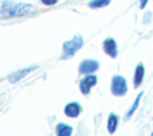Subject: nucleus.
Masks as SVG:
<instances>
[{
    "label": "nucleus",
    "mask_w": 153,
    "mask_h": 136,
    "mask_svg": "<svg viewBox=\"0 0 153 136\" xmlns=\"http://www.w3.org/2000/svg\"><path fill=\"white\" fill-rule=\"evenodd\" d=\"M55 130H56V134L59 136H69L73 132V128L68 124H65V123H59L56 125Z\"/></svg>",
    "instance_id": "11"
},
{
    "label": "nucleus",
    "mask_w": 153,
    "mask_h": 136,
    "mask_svg": "<svg viewBox=\"0 0 153 136\" xmlns=\"http://www.w3.org/2000/svg\"><path fill=\"white\" fill-rule=\"evenodd\" d=\"M141 97H142V93H139V95L135 98V100H134V103H133V105L128 109V111H127V113H126V119H129L133 115H134V112L136 111V109L139 107V104H140V100H141Z\"/></svg>",
    "instance_id": "12"
},
{
    "label": "nucleus",
    "mask_w": 153,
    "mask_h": 136,
    "mask_svg": "<svg viewBox=\"0 0 153 136\" xmlns=\"http://www.w3.org/2000/svg\"><path fill=\"white\" fill-rule=\"evenodd\" d=\"M45 6H50V5H55V4H57V1L59 0H41Z\"/></svg>",
    "instance_id": "14"
},
{
    "label": "nucleus",
    "mask_w": 153,
    "mask_h": 136,
    "mask_svg": "<svg viewBox=\"0 0 153 136\" xmlns=\"http://www.w3.org/2000/svg\"><path fill=\"white\" fill-rule=\"evenodd\" d=\"M99 68V63L96 60H84L80 64H79V73L81 74H91L93 72H96Z\"/></svg>",
    "instance_id": "5"
},
{
    "label": "nucleus",
    "mask_w": 153,
    "mask_h": 136,
    "mask_svg": "<svg viewBox=\"0 0 153 136\" xmlns=\"http://www.w3.org/2000/svg\"><path fill=\"white\" fill-rule=\"evenodd\" d=\"M35 68H36L35 66H31V67H26V68H23V69L18 70V72H14V73H12V74L8 76V80H10V82H12V84H14V82H18V81H19V80H22V79H23L25 75H27L30 72H32Z\"/></svg>",
    "instance_id": "8"
},
{
    "label": "nucleus",
    "mask_w": 153,
    "mask_h": 136,
    "mask_svg": "<svg viewBox=\"0 0 153 136\" xmlns=\"http://www.w3.org/2000/svg\"><path fill=\"white\" fill-rule=\"evenodd\" d=\"M145 76V67L142 63H139L135 68V73H134V87H139L142 84Z\"/></svg>",
    "instance_id": "9"
},
{
    "label": "nucleus",
    "mask_w": 153,
    "mask_h": 136,
    "mask_svg": "<svg viewBox=\"0 0 153 136\" xmlns=\"http://www.w3.org/2000/svg\"><path fill=\"white\" fill-rule=\"evenodd\" d=\"M111 0H92L90 1L88 6L92 7V8H99V7H105L110 4Z\"/></svg>",
    "instance_id": "13"
},
{
    "label": "nucleus",
    "mask_w": 153,
    "mask_h": 136,
    "mask_svg": "<svg viewBox=\"0 0 153 136\" xmlns=\"http://www.w3.org/2000/svg\"><path fill=\"white\" fill-rule=\"evenodd\" d=\"M82 43H84V39L80 35H75L72 39L65 42L62 45V50H63L62 58H68V57L73 56L82 47Z\"/></svg>",
    "instance_id": "2"
},
{
    "label": "nucleus",
    "mask_w": 153,
    "mask_h": 136,
    "mask_svg": "<svg viewBox=\"0 0 153 136\" xmlns=\"http://www.w3.org/2000/svg\"><path fill=\"white\" fill-rule=\"evenodd\" d=\"M97 84V76L94 74H87L79 82V88L82 94H88L91 88Z\"/></svg>",
    "instance_id": "4"
},
{
    "label": "nucleus",
    "mask_w": 153,
    "mask_h": 136,
    "mask_svg": "<svg viewBox=\"0 0 153 136\" xmlns=\"http://www.w3.org/2000/svg\"><path fill=\"white\" fill-rule=\"evenodd\" d=\"M81 111H82V107H81V105L78 101H71V103H68L65 106V110H63L65 115L67 117H69V118L78 117L81 113Z\"/></svg>",
    "instance_id": "6"
},
{
    "label": "nucleus",
    "mask_w": 153,
    "mask_h": 136,
    "mask_svg": "<svg viewBox=\"0 0 153 136\" xmlns=\"http://www.w3.org/2000/svg\"><path fill=\"white\" fill-rule=\"evenodd\" d=\"M118 122H120V118L115 113H110L109 117H108V123H106V129L110 134H114L118 126Z\"/></svg>",
    "instance_id": "10"
},
{
    "label": "nucleus",
    "mask_w": 153,
    "mask_h": 136,
    "mask_svg": "<svg viewBox=\"0 0 153 136\" xmlns=\"http://www.w3.org/2000/svg\"><path fill=\"white\" fill-rule=\"evenodd\" d=\"M127 81L122 75H115L111 80V93L114 95H124L127 93Z\"/></svg>",
    "instance_id": "3"
},
{
    "label": "nucleus",
    "mask_w": 153,
    "mask_h": 136,
    "mask_svg": "<svg viewBox=\"0 0 153 136\" xmlns=\"http://www.w3.org/2000/svg\"><path fill=\"white\" fill-rule=\"evenodd\" d=\"M152 135H153V132H152Z\"/></svg>",
    "instance_id": "16"
},
{
    "label": "nucleus",
    "mask_w": 153,
    "mask_h": 136,
    "mask_svg": "<svg viewBox=\"0 0 153 136\" xmlns=\"http://www.w3.org/2000/svg\"><path fill=\"white\" fill-rule=\"evenodd\" d=\"M147 2H148V0H140V8H145Z\"/></svg>",
    "instance_id": "15"
},
{
    "label": "nucleus",
    "mask_w": 153,
    "mask_h": 136,
    "mask_svg": "<svg viewBox=\"0 0 153 136\" xmlns=\"http://www.w3.org/2000/svg\"><path fill=\"white\" fill-rule=\"evenodd\" d=\"M103 50L105 51L106 55H109L110 57H116L117 56V43L114 38L108 37L104 39L103 42Z\"/></svg>",
    "instance_id": "7"
},
{
    "label": "nucleus",
    "mask_w": 153,
    "mask_h": 136,
    "mask_svg": "<svg viewBox=\"0 0 153 136\" xmlns=\"http://www.w3.org/2000/svg\"><path fill=\"white\" fill-rule=\"evenodd\" d=\"M32 11H35V7L31 4H25L14 0H5L2 1L0 13L4 18H12L29 14Z\"/></svg>",
    "instance_id": "1"
}]
</instances>
